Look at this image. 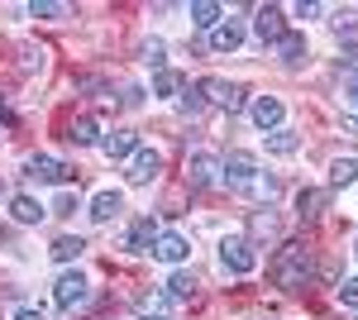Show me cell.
Returning a JSON list of instances; mask_svg holds the SVG:
<instances>
[{"mask_svg": "<svg viewBox=\"0 0 358 320\" xmlns=\"http://www.w3.org/2000/svg\"><path fill=\"white\" fill-rule=\"evenodd\" d=\"M220 182L229 191H239V196L268 201V206H273V196H277V177H268L253 153H229V158L220 162Z\"/></svg>", "mask_w": 358, "mask_h": 320, "instance_id": "6da1fadb", "label": "cell"}, {"mask_svg": "<svg viewBox=\"0 0 358 320\" xmlns=\"http://www.w3.org/2000/svg\"><path fill=\"white\" fill-rule=\"evenodd\" d=\"M310 277H315V249L301 239H287L273 258V282L282 292H301L310 287Z\"/></svg>", "mask_w": 358, "mask_h": 320, "instance_id": "7a4b0ae2", "label": "cell"}, {"mask_svg": "<svg viewBox=\"0 0 358 320\" xmlns=\"http://www.w3.org/2000/svg\"><path fill=\"white\" fill-rule=\"evenodd\" d=\"M196 86H201V96H206V106H220V110H229V115H239V110L248 106V91L239 81L206 77V81H196Z\"/></svg>", "mask_w": 358, "mask_h": 320, "instance_id": "3957f363", "label": "cell"}, {"mask_svg": "<svg viewBox=\"0 0 358 320\" xmlns=\"http://www.w3.org/2000/svg\"><path fill=\"white\" fill-rule=\"evenodd\" d=\"M86 296H91V282H86L82 272H62L53 282V306L62 311V316H77L86 306Z\"/></svg>", "mask_w": 358, "mask_h": 320, "instance_id": "277c9868", "label": "cell"}, {"mask_svg": "<svg viewBox=\"0 0 358 320\" xmlns=\"http://www.w3.org/2000/svg\"><path fill=\"white\" fill-rule=\"evenodd\" d=\"M220 263H224V272H234V277H248V272L258 267V249L248 244V235H229V239L220 244Z\"/></svg>", "mask_w": 358, "mask_h": 320, "instance_id": "5b68a950", "label": "cell"}, {"mask_svg": "<svg viewBox=\"0 0 358 320\" xmlns=\"http://www.w3.org/2000/svg\"><path fill=\"white\" fill-rule=\"evenodd\" d=\"M24 177H34V182H53V187H62L67 177H72V167L62 158H53V153H29L24 158Z\"/></svg>", "mask_w": 358, "mask_h": 320, "instance_id": "8992f818", "label": "cell"}, {"mask_svg": "<svg viewBox=\"0 0 358 320\" xmlns=\"http://www.w3.org/2000/svg\"><path fill=\"white\" fill-rule=\"evenodd\" d=\"M187 187L192 191L220 187V158H215V153H192V158H187Z\"/></svg>", "mask_w": 358, "mask_h": 320, "instance_id": "52a82bcc", "label": "cell"}, {"mask_svg": "<svg viewBox=\"0 0 358 320\" xmlns=\"http://www.w3.org/2000/svg\"><path fill=\"white\" fill-rule=\"evenodd\" d=\"M158 172H163V153H158V148H143V144H138L134 158H129V172H124V177H129L134 187H148V182L158 177Z\"/></svg>", "mask_w": 358, "mask_h": 320, "instance_id": "ba28073f", "label": "cell"}, {"mask_svg": "<svg viewBox=\"0 0 358 320\" xmlns=\"http://www.w3.org/2000/svg\"><path fill=\"white\" fill-rule=\"evenodd\" d=\"M248 115H253V125H258L263 134H273V130H282L287 106H282L277 96H253V101H248Z\"/></svg>", "mask_w": 358, "mask_h": 320, "instance_id": "9c48e42d", "label": "cell"}, {"mask_svg": "<svg viewBox=\"0 0 358 320\" xmlns=\"http://www.w3.org/2000/svg\"><path fill=\"white\" fill-rule=\"evenodd\" d=\"M158 235H163V230H158V215H138L134 225L124 230V253H148Z\"/></svg>", "mask_w": 358, "mask_h": 320, "instance_id": "30bf717a", "label": "cell"}, {"mask_svg": "<svg viewBox=\"0 0 358 320\" xmlns=\"http://www.w3.org/2000/svg\"><path fill=\"white\" fill-rule=\"evenodd\" d=\"M158 263H172V267H182L187 258H192V244L182 239V235H172V230H163L158 239H153V249H148Z\"/></svg>", "mask_w": 358, "mask_h": 320, "instance_id": "8fae6325", "label": "cell"}, {"mask_svg": "<svg viewBox=\"0 0 358 320\" xmlns=\"http://www.w3.org/2000/svg\"><path fill=\"white\" fill-rule=\"evenodd\" d=\"M253 34H258L263 43H277V39L287 34V20H282V5H258V10H253Z\"/></svg>", "mask_w": 358, "mask_h": 320, "instance_id": "7c38bea8", "label": "cell"}, {"mask_svg": "<svg viewBox=\"0 0 358 320\" xmlns=\"http://www.w3.org/2000/svg\"><path fill=\"white\" fill-rule=\"evenodd\" d=\"M134 148H138V134L134 130H115V134H106V139H101V153H106L110 162L134 158Z\"/></svg>", "mask_w": 358, "mask_h": 320, "instance_id": "4fadbf2b", "label": "cell"}, {"mask_svg": "<svg viewBox=\"0 0 358 320\" xmlns=\"http://www.w3.org/2000/svg\"><path fill=\"white\" fill-rule=\"evenodd\" d=\"M320 215H325V191L320 187H301L296 191V220H301V225H315Z\"/></svg>", "mask_w": 358, "mask_h": 320, "instance_id": "5bb4252c", "label": "cell"}, {"mask_svg": "<svg viewBox=\"0 0 358 320\" xmlns=\"http://www.w3.org/2000/svg\"><path fill=\"white\" fill-rule=\"evenodd\" d=\"M239 43H244V25L239 20H220V25L210 29V48L215 53H234Z\"/></svg>", "mask_w": 358, "mask_h": 320, "instance_id": "9a60e30c", "label": "cell"}, {"mask_svg": "<svg viewBox=\"0 0 358 320\" xmlns=\"http://www.w3.org/2000/svg\"><path fill=\"white\" fill-rule=\"evenodd\" d=\"M124 211V196H120V191H96V196H91V220H96V225H110L115 215Z\"/></svg>", "mask_w": 358, "mask_h": 320, "instance_id": "2e32d148", "label": "cell"}, {"mask_svg": "<svg viewBox=\"0 0 358 320\" xmlns=\"http://www.w3.org/2000/svg\"><path fill=\"white\" fill-rule=\"evenodd\" d=\"M96 139H101V120H96V115H77V120L67 125V144H77V148L96 144Z\"/></svg>", "mask_w": 358, "mask_h": 320, "instance_id": "e0dca14e", "label": "cell"}, {"mask_svg": "<svg viewBox=\"0 0 358 320\" xmlns=\"http://www.w3.org/2000/svg\"><path fill=\"white\" fill-rule=\"evenodd\" d=\"M10 215H15V225H38L48 211H43L34 196H24V191H20V196H10Z\"/></svg>", "mask_w": 358, "mask_h": 320, "instance_id": "ac0fdd59", "label": "cell"}, {"mask_svg": "<svg viewBox=\"0 0 358 320\" xmlns=\"http://www.w3.org/2000/svg\"><path fill=\"white\" fill-rule=\"evenodd\" d=\"M48 253H53V263H77V258L86 253V239L82 235H57Z\"/></svg>", "mask_w": 358, "mask_h": 320, "instance_id": "d6986e66", "label": "cell"}, {"mask_svg": "<svg viewBox=\"0 0 358 320\" xmlns=\"http://www.w3.org/2000/svg\"><path fill=\"white\" fill-rule=\"evenodd\" d=\"M196 287H201V282H196L192 272L177 267V272L167 277V301H196Z\"/></svg>", "mask_w": 358, "mask_h": 320, "instance_id": "ffe728a7", "label": "cell"}, {"mask_svg": "<svg viewBox=\"0 0 358 320\" xmlns=\"http://www.w3.org/2000/svg\"><path fill=\"white\" fill-rule=\"evenodd\" d=\"M354 182H358V158H334L330 162V187L344 191V187H354Z\"/></svg>", "mask_w": 358, "mask_h": 320, "instance_id": "44dd1931", "label": "cell"}, {"mask_svg": "<svg viewBox=\"0 0 358 320\" xmlns=\"http://www.w3.org/2000/svg\"><path fill=\"white\" fill-rule=\"evenodd\" d=\"M273 48H277V57H282V62H301V57H306V34H292V29H287Z\"/></svg>", "mask_w": 358, "mask_h": 320, "instance_id": "7402d4cb", "label": "cell"}, {"mask_svg": "<svg viewBox=\"0 0 358 320\" xmlns=\"http://www.w3.org/2000/svg\"><path fill=\"white\" fill-rule=\"evenodd\" d=\"M134 311H138L143 320H163L167 311H172V301H167V296H158V292H143V296L134 301Z\"/></svg>", "mask_w": 358, "mask_h": 320, "instance_id": "603a6c76", "label": "cell"}, {"mask_svg": "<svg viewBox=\"0 0 358 320\" xmlns=\"http://www.w3.org/2000/svg\"><path fill=\"white\" fill-rule=\"evenodd\" d=\"M220 20H224V10L215 5V0H196V5H192V25L196 29H215Z\"/></svg>", "mask_w": 358, "mask_h": 320, "instance_id": "cb8c5ba5", "label": "cell"}, {"mask_svg": "<svg viewBox=\"0 0 358 320\" xmlns=\"http://www.w3.org/2000/svg\"><path fill=\"white\" fill-rule=\"evenodd\" d=\"M248 235H253V239H277V215L273 211H253L248 215Z\"/></svg>", "mask_w": 358, "mask_h": 320, "instance_id": "d4e9b609", "label": "cell"}, {"mask_svg": "<svg viewBox=\"0 0 358 320\" xmlns=\"http://www.w3.org/2000/svg\"><path fill=\"white\" fill-rule=\"evenodd\" d=\"M296 148H301V139H296L292 130H273L268 134V153H277V158H292Z\"/></svg>", "mask_w": 358, "mask_h": 320, "instance_id": "484cf974", "label": "cell"}, {"mask_svg": "<svg viewBox=\"0 0 358 320\" xmlns=\"http://www.w3.org/2000/svg\"><path fill=\"white\" fill-rule=\"evenodd\" d=\"M29 15L34 20H62V15H72V5H62V0H34Z\"/></svg>", "mask_w": 358, "mask_h": 320, "instance_id": "4316f807", "label": "cell"}, {"mask_svg": "<svg viewBox=\"0 0 358 320\" xmlns=\"http://www.w3.org/2000/svg\"><path fill=\"white\" fill-rule=\"evenodd\" d=\"M138 53H143V62L153 67V77H158V72H167V48H163V43H158V39H153V43H143Z\"/></svg>", "mask_w": 358, "mask_h": 320, "instance_id": "83f0119b", "label": "cell"}, {"mask_svg": "<svg viewBox=\"0 0 358 320\" xmlns=\"http://www.w3.org/2000/svg\"><path fill=\"white\" fill-rule=\"evenodd\" d=\"M182 86H187V81L177 77V72H158V77H153V96H177Z\"/></svg>", "mask_w": 358, "mask_h": 320, "instance_id": "f1b7e54d", "label": "cell"}, {"mask_svg": "<svg viewBox=\"0 0 358 320\" xmlns=\"http://www.w3.org/2000/svg\"><path fill=\"white\" fill-rule=\"evenodd\" d=\"M201 110H206V96H201V86L187 81L182 86V115H201Z\"/></svg>", "mask_w": 358, "mask_h": 320, "instance_id": "f546056e", "label": "cell"}, {"mask_svg": "<svg viewBox=\"0 0 358 320\" xmlns=\"http://www.w3.org/2000/svg\"><path fill=\"white\" fill-rule=\"evenodd\" d=\"M330 29L339 34V39H354V34H358V15H349V10H339V15L330 20Z\"/></svg>", "mask_w": 358, "mask_h": 320, "instance_id": "4dcf8cb0", "label": "cell"}, {"mask_svg": "<svg viewBox=\"0 0 358 320\" xmlns=\"http://www.w3.org/2000/svg\"><path fill=\"white\" fill-rule=\"evenodd\" d=\"M43 48H34V43H24V48H20V72H38V67H43Z\"/></svg>", "mask_w": 358, "mask_h": 320, "instance_id": "1f68e13d", "label": "cell"}, {"mask_svg": "<svg viewBox=\"0 0 358 320\" xmlns=\"http://www.w3.org/2000/svg\"><path fill=\"white\" fill-rule=\"evenodd\" d=\"M334 296H339V306H349V311H358V277H344Z\"/></svg>", "mask_w": 358, "mask_h": 320, "instance_id": "d6a6232c", "label": "cell"}, {"mask_svg": "<svg viewBox=\"0 0 358 320\" xmlns=\"http://www.w3.org/2000/svg\"><path fill=\"white\" fill-rule=\"evenodd\" d=\"M53 215H77V196H72V191H57Z\"/></svg>", "mask_w": 358, "mask_h": 320, "instance_id": "836d02e7", "label": "cell"}, {"mask_svg": "<svg viewBox=\"0 0 358 320\" xmlns=\"http://www.w3.org/2000/svg\"><path fill=\"white\" fill-rule=\"evenodd\" d=\"M296 15H301V20H315V15H325V5H315V0H301V5H296Z\"/></svg>", "mask_w": 358, "mask_h": 320, "instance_id": "e575fe53", "label": "cell"}, {"mask_svg": "<svg viewBox=\"0 0 358 320\" xmlns=\"http://www.w3.org/2000/svg\"><path fill=\"white\" fill-rule=\"evenodd\" d=\"M10 320H48V316H43L38 306H20V311H15V316H10Z\"/></svg>", "mask_w": 358, "mask_h": 320, "instance_id": "d590c367", "label": "cell"}, {"mask_svg": "<svg viewBox=\"0 0 358 320\" xmlns=\"http://www.w3.org/2000/svg\"><path fill=\"white\" fill-rule=\"evenodd\" d=\"M344 110H349V120L358 125V86H349V96H344Z\"/></svg>", "mask_w": 358, "mask_h": 320, "instance_id": "8d00e7d4", "label": "cell"}, {"mask_svg": "<svg viewBox=\"0 0 358 320\" xmlns=\"http://www.w3.org/2000/svg\"><path fill=\"white\" fill-rule=\"evenodd\" d=\"M138 101H143V91H138V86H124V96H120V106H129V110H134Z\"/></svg>", "mask_w": 358, "mask_h": 320, "instance_id": "74e56055", "label": "cell"}, {"mask_svg": "<svg viewBox=\"0 0 358 320\" xmlns=\"http://www.w3.org/2000/svg\"><path fill=\"white\" fill-rule=\"evenodd\" d=\"M0 120H5V125H15V110L5 106V96H0Z\"/></svg>", "mask_w": 358, "mask_h": 320, "instance_id": "f35d334b", "label": "cell"}, {"mask_svg": "<svg viewBox=\"0 0 358 320\" xmlns=\"http://www.w3.org/2000/svg\"><path fill=\"white\" fill-rule=\"evenodd\" d=\"M349 134H354V139H358V125H354V120H349Z\"/></svg>", "mask_w": 358, "mask_h": 320, "instance_id": "ab89813d", "label": "cell"}, {"mask_svg": "<svg viewBox=\"0 0 358 320\" xmlns=\"http://www.w3.org/2000/svg\"><path fill=\"white\" fill-rule=\"evenodd\" d=\"M354 253H358V244H354Z\"/></svg>", "mask_w": 358, "mask_h": 320, "instance_id": "60d3db41", "label": "cell"}]
</instances>
